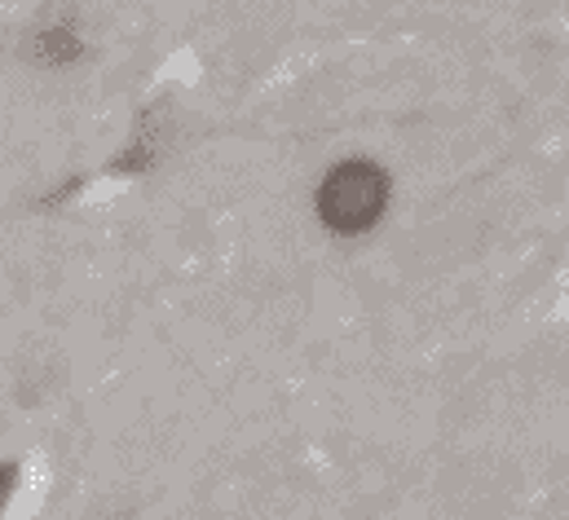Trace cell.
<instances>
[{
  "instance_id": "cell-1",
  "label": "cell",
  "mask_w": 569,
  "mask_h": 520,
  "mask_svg": "<svg viewBox=\"0 0 569 520\" xmlns=\"http://www.w3.org/2000/svg\"><path fill=\"white\" fill-rule=\"evenodd\" d=\"M313 208L331 234H367L389 208V172L371 159H345L322 177Z\"/></svg>"
},
{
  "instance_id": "cell-2",
  "label": "cell",
  "mask_w": 569,
  "mask_h": 520,
  "mask_svg": "<svg viewBox=\"0 0 569 520\" xmlns=\"http://www.w3.org/2000/svg\"><path fill=\"white\" fill-rule=\"evenodd\" d=\"M80 36L67 27V22H58V27H44L40 36H36V58L40 62H49V67H67V62H76L80 58Z\"/></svg>"
},
{
  "instance_id": "cell-3",
  "label": "cell",
  "mask_w": 569,
  "mask_h": 520,
  "mask_svg": "<svg viewBox=\"0 0 569 520\" xmlns=\"http://www.w3.org/2000/svg\"><path fill=\"white\" fill-rule=\"evenodd\" d=\"M9 486H13V463H4V468H0V503H4Z\"/></svg>"
}]
</instances>
